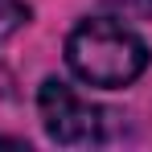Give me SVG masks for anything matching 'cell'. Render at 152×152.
<instances>
[{
  "instance_id": "6da1fadb",
  "label": "cell",
  "mask_w": 152,
  "mask_h": 152,
  "mask_svg": "<svg viewBox=\"0 0 152 152\" xmlns=\"http://www.w3.org/2000/svg\"><path fill=\"white\" fill-rule=\"evenodd\" d=\"M152 53L140 33H132L119 21H78L66 37V66L86 86H127L148 70Z\"/></svg>"
},
{
  "instance_id": "7a4b0ae2",
  "label": "cell",
  "mask_w": 152,
  "mask_h": 152,
  "mask_svg": "<svg viewBox=\"0 0 152 152\" xmlns=\"http://www.w3.org/2000/svg\"><path fill=\"white\" fill-rule=\"evenodd\" d=\"M37 111L45 136L53 144L66 148H86V144H103L107 127H111V111H103L99 103L82 99L74 86H66L62 78H45L37 91Z\"/></svg>"
},
{
  "instance_id": "3957f363",
  "label": "cell",
  "mask_w": 152,
  "mask_h": 152,
  "mask_svg": "<svg viewBox=\"0 0 152 152\" xmlns=\"http://www.w3.org/2000/svg\"><path fill=\"white\" fill-rule=\"evenodd\" d=\"M29 4H17V0H8V4H0V45L17 33V29H25L29 25Z\"/></svg>"
},
{
  "instance_id": "277c9868",
  "label": "cell",
  "mask_w": 152,
  "mask_h": 152,
  "mask_svg": "<svg viewBox=\"0 0 152 152\" xmlns=\"http://www.w3.org/2000/svg\"><path fill=\"white\" fill-rule=\"evenodd\" d=\"M115 17H136V21H152V0H103Z\"/></svg>"
},
{
  "instance_id": "5b68a950",
  "label": "cell",
  "mask_w": 152,
  "mask_h": 152,
  "mask_svg": "<svg viewBox=\"0 0 152 152\" xmlns=\"http://www.w3.org/2000/svg\"><path fill=\"white\" fill-rule=\"evenodd\" d=\"M0 144H8V148H29L25 140H12V136H0Z\"/></svg>"
}]
</instances>
